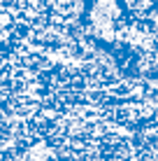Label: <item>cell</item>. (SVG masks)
<instances>
[{
  "label": "cell",
  "mask_w": 158,
  "mask_h": 161,
  "mask_svg": "<svg viewBox=\"0 0 158 161\" xmlns=\"http://www.w3.org/2000/svg\"><path fill=\"white\" fill-rule=\"evenodd\" d=\"M86 0H3L0 44L12 40H61L84 31Z\"/></svg>",
  "instance_id": "3"
},
{
  "label": "cell",
  "mask_w": 158,
  "mask_h": 161,
  "mask_svg": "<svg viewBox=\"0 0 158 161\" xmlns=\"http://www.w3.org/2000/svg\"><path fill=\"white\" fill-rule=\"evenodd\" d=\"M0 159H158V73L91 37L0 44Z\"/></svg>",
  "instance_id": "1"
},
{
  "label": "cell",
  "mask_w": 158,
  "mask_h": 161,
  "mask_svg": "<svg viewBox=\"0 0 158 161\" xmlns=\"http://www.w3.org/2000/svg\"><path fill=\"white\" fill-rule=\"evenodd\" d=\"M84 33L135 73H158V0H86Z\"/></svg>",
  "instance_id": "2"
}]
</instances>
